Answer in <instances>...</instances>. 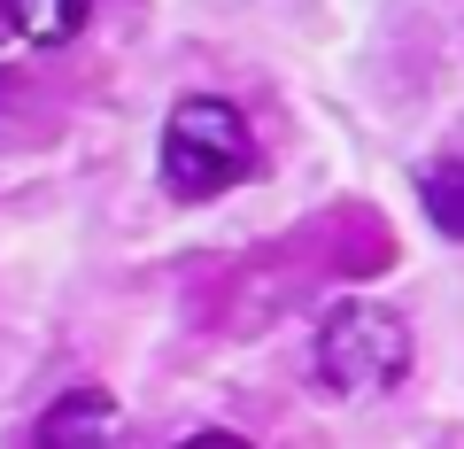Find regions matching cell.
I'll use <instances>...</instances> for the list:
<instances>
[{"mask_svg":"<svg viewBox=\"0 0 464 449\" xmlns=\"http://www.w3.org/2000/svg\"><path fill=\"white\" fill-rule=\"evenodd\" d=\"M0 63H8V54H0Z\"/></svg>","mask_w":464,"mask_h":449,"instance_id":"obj_7","label":"cell"},{"mask_svg":"<svg viewBox=\"0 0 464 449\" xmlns=\"http://www.w3.org/2000/svg\"><path fill=\"white\" fill-rule=\"evenodd\" d=\"M39 449H132V418L109 387H70L39 418Z\"/></svg>","mask_w":464,"mask_h":449,"instance_id":"obj_3","label":"cell"},{"mask_svg":"<svg viewBox=\"0 0 464 449\" xmlns=\"http://www.w3.org/2000/svg\"><path fill=\"white\" fill-rule=\"evenodd\" d=\"M256 171V132L225 93H186L163 124V186L170 201H209Z\"/></svg>","mask_w":464,"mask_h":449,"instance_id":"obj_2","label":"cell"},{"mask_svg":"<svg viewBox=\"0 0 464 449\" xmlns=\"http://www.w3.org/2000/svg\"><path fill=\"white\" fill-rule=\"evenodd\" d=\"M310 372L325 395L341 403H364L380 387H395L411 372V326H402L387 302H333L317 317V341H310Z\"/></svg>","mask_w":464,"mask_h":449,"instance_id":"obj_1","label":"cell"},{"mask_svg":"<svg viewBox=\"0 0 464 449\" xmlns=\"http://www.w3.org/2000/svg\"><path fill=\"white\" fill-rule=\"evenodd\" d=\"M418 201H426V225L449 240H464V155H441V163L418 171Z\"/></svg>","mask_w":464,"mask_h":449,"instance_id":"obj_5","label":"cell"},{"mask_svg":"<svg viewBox=\"0 0 464 449\" xmlns=\"http://www.w3.org/2000/svg\"><path fill=\"white\" fill-rule=\"evenodd\" d=\"M0 8L16 24V39H32V47H70L93 16V0H0Z\"/></svg>","mask_w":464,"mask_h":449,"instance_id":"obj_4","label":"cell"},{"mask_svg":"<svg viewBox=\"0 0 464 449\" xmlns=\"http://www.w3.org/2000/svg\"><path fill=\"white\" fill-rule=\"evenodd\" d=\"M179 449H256V442H240V434H225V426H201V434H186Z\"/></svg>","mask_w":464,"mask_h":449,"instance_id":"obj_6","label":"cell"}]
</instances>
